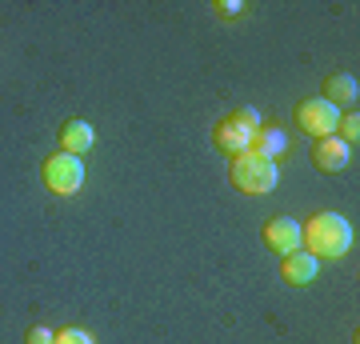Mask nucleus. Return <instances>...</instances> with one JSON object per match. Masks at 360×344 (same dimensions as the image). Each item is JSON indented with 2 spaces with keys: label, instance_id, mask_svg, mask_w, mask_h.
Returning <instances> with one entry per match:
<instances>
[{
  "label": "nucleus",
  "instance_id": "5",
  "mask_svg": "<svg viewBox=\"0 0 360 344\" xmlns=\"http://www.w3.org/2000/svg\"><path fill=\"white\" fill-rule=\"evenodd\" d=\"M252 136H257V128H248L245 120H240V113H232L224 116L217 125V132H212V141H217L220 153H229V156H240L252 148Z\"/></svg>",
  "mask_w": 360,
  "mask_h": 344
},
{
  "label": "nucleus",
  "instance_id": "6",
  "mask_svg": "<svg viewBox=\"0 0 360 344\" xmlns=\"http://www.w3.org/2000/svg\"><path fill=\"white\" fill-rule=\"evenodd\" d=\"M264 244H269L276 256H288L300 248V224L292 217H272L264 224Z\"/></svg>",
  "mask_w": 360,
  "mask_h": 344
},
{
  "label": "nucleus",
  "instance_id": "12",
  "mask_svg": "<svg viewBox=\"0 0 360 344\" xmlns=\"http://www.w3.org/2000/svg\"><path fill=\"white\" fill-rule=\"evenodd\" d=\"M336 141H345L348 148H356V141H360V116L356 113H340V120H336Z\"/></svg>",
  "mask_w": 360,
  "mask_h": 344
},
{
  "label": "nucleus",
  "instance_id": "3",
  "mask_svg": "<svg viewBox=\"0 0 360 344\" xmlns=\"http://www.w3.org/2000/svg\"><path fill=\"white\" fill-rule=\"evenodd\" d=\"M44 184H49L56 196H77L80 184H84V165H80V156L52 153L49 160H44Z\"/></svg>",
  "mask_w": 360,
  "mask_h": 344
},
{
  "label": "nucleus",
  "instance_id": "11",
  "mask_svg": "<svg viewBox=\"0 0 360 344\" xmlns=\"http://www.w3.org/2000/svg\"><path fill=\"white\" fill-rule=\"evenodd\" d=\"M356 96H360V84L352 72H336V77L324 80V101L336 104V108L340 104H356Z\"/></svg>",
  "mask_w": 360,
  "mask_h": 344
},
{
  "label": "nucleus",
  "instance_id": "13",
  "mask_svg": "<svg viewBox=\"0 0 360 344\" xmlns=\"http://www.w3.org/2000/svg\"><path fill=\"white\" fill-rule=\"evenodd\" d=\"M52 344H96V340H92L84 329H65V332H56V336H52Z\"/></svg>",
  "mask_w": 360,
  "mask_h": 344
},
{
  "label": "nucleus",
  "instance_id": "10",
  "mask_svg": "<svg viewBox=\"0 0 360 344\" xmlns=\"http://www.w3.org/2000/svg\"><path fill=\"white\" fill-rule=\"evenodd\" d=\"M252 153L264 156V160H281L284 153H288V136H284L281 128H272V125H260L257 128V136H252Z\"/></svg>",
  "mask_w": 360,
  "mask_h": 344
},
{
  "label": "nucleus",
  "instance_id": "7",
  "mask_svg": "<svg viewBox=\"0 0 360 344\" xmlns=\"http://www.w3.org/2000/svg\"><path fill=\"white\" fill-rule=\"evenodd\" d=\"M348 160H352V148L345 141H336V136H324L312 148V165L321 172H340V168H348Z\"/></svg>",
  "mask_w": 360,
  "mask_h": 344
},
{
  "label": "nucleus",
  "instance_id": "15",
  "mask_svg": "<svg viewBox=\"0 0 360 344\" xmlns=\"http://www.w3.org/2000/svg\"><path fill=\"white\" fill-rule=\"evenodd\" d=\"M236 13H245V4H236V0H220L217 4V16H236Z\"/></svg>",
  "mask_w": 360,
  "mask_h": 344
},
{
  "label": "nucleus",
  "instance_id": "8",
  "mask_svg": "<svg viewBox=\"0 0 360 344\" xmlns=\"http://www.w3.org/2000/svg\"><path fill=\"white\" fill-rule=\"evenodd\" d=\"M316 268H321V260H316L312 253H304V248L281 256V276L288 284H312L316 281Z\"/></svg>",
  "mask_w": 360,
  "mask_h": 344
},
{
  "label": "nucleus",
  "instance_id": "4",
  "mask_svg": "<svg viewBox=\"0 0 360 344\" xmlns=\"http://www.w3.org/2000/svg\"><path fill=\"white\" fill-rule=\"evenodd\" d=\"M336 120H340V108L328 104L324 96H309V101H300V108H296V125L304 128L309 136H316V141L336 136Z\"/></svg>",
  "mask_w": 360,
  "mask_h": 344
},
{
  "label": "nucleus",
  "instance_id": "1",
  "mask_svg": "<svg viewBox=\"0 0 360 344\" xmlns=\"http://www.w3.org/2000/svg\"><path fill=\"white\" fill-rule=\"evenodd\" d=\"M300 244L316 260H336L352 248V224L340 212H316L309 224H300Z\"/></svg>",
  "mask_w": 360,
  "mask_h": 344
},
{
  "label": "nucleus",
  "instance_id": "14",
  "mask_svg": "<svg viewBox=\"0 0 360 344\" xmlns=\"http://www.w3.org/2000/svg\"><path fill=\"white\" fill-rule=\"evenodd\" d=\"M52 336H56L52 329H44V324H32V329H28V336H25V344H52Z\"/></svg>",
  "mask_w": 360,
  "mask_h": 344
},
{
  "label": "nucleus",
  "instance_id": "9",
  "mask_svg": "<svg viewBox=\"0 0 360 344\" xmlns=\"http://www.w3.org/2000/svg\"><path fill=\"white\" fill-rule=\"evenodd\" d=\"M92 144H96V132H92L89 120H65V128H60V153H89Z\"/></svg>",
  "mask_w": 360,
  "mask_h": 344
},
{
  "label": "nucleus",
  "instance_id": "2",
  "mask_svg": "<svg viewBox=\"0 0 360 344\" xmlns=\"http://www.w3.org/2000/svg\"><path fill=\"white\" fill-rule=\"evenodd\" d=\"M232 184L240 192H248V196H264V192H272L276 184H281V172H276V165L272 160H264V156H257L252 148L240 156H232Z\"/></svg>",
  "mask_w": 360,
  "mask_h": 344
}]
</instances>
